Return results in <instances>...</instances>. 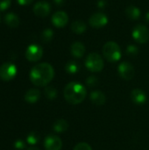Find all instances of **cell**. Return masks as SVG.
Here are the masks:
<instances>
[{
    "instance_id": "obj_1",
    "label": "cell",
    "mask_w": 149,
    "mask_h": 150,
    "mask_svg": "<svg viewBox=\"0 0 149 150\" xmlns=\"http://www.w3.org/2000/svg\"><path fill=\"white\" fill-rule=\"evenodd\" d=\"M30 80L35 86H47L54 76V69L51 64L41 62L32 67L30 71Z\"/></svg>"
},
{
    "instance_id": "obj_2",
    "label": "cell",
    "mask_w": 149,
    "mask_h": 150,
    "mask_svg": "<svg viewBox=\"0 0 149 150\" xmlns=\"http://www.w3.org/2000/svg\"><path fill=\"white\" fill-rule=\"evenodd\" d=\"M87 91L85 87L76 82H71L68 83L63 91V96L65 100L71 105L81 104L86 98Z\"/></svg>"
},
{
    "instance_id": "obj_3",
    "label": "cell",
    "mask_w": 149,
    "mask_h": 150,
    "mask_svg": "<svg viewBox=\"0 0 149 150\" xmlns=\"http://www.w3.org/2000/svg\"><path fill=\"white\" fill-rule=\"evenodd\" d=\"M103 54L108 62H116L121 58V50L116 42L108 41L103 47Z\"/></svg>"
},
{
    "instance_id": "obj_4",
    "label": "cell",
    "mask_w": 149,
    "mask_h": 150,
    "mask_svg": "<svg viewBox=\"0 0 149 150\" xmlns=\"http://www.w3.org/2000/svg\"><path fill=\"white\" fill-rule=\"evenodd\" d=\"M85 66L91 72H99L104 69L105 62L103 58L97 53H91L85 59Z\"/></svg>"
},
{
    "instance_id": "obj_5",
    "label": "cell",
    "mask_w": 149,
    "mask_h": 150,
    "mask_svg": "<svg viewBox=\"0 0 149 150\" xmlns=\"http://www.w3.org/2000/svg\"><path fill=\"white\" fill-rule=\"evenodd\" d=\"M18 69L15 64L11 62H5L0 66V79L5 82L12 80L17 75Z\"/></svg>"
},
{
    "instance_id": "obj_6",
    "label": "cell",
    "mask_w": 149,
    "mask_h": 150,
    "mask_svg": "<svg viewBox=\"0 0 149 150\" xmlns=\"http://www.w3.org/2000/svg\"><path fill=\"white\" fill-rule=\"evenodd\" d=\"M25 55L29 62H36L41 59L43 55V49L37 44H32L26 48Z\"/></svg>"
},
{
    "instance_id": "obj_7",
    "label": "cell",
    "mask_w": 149,
    "mask_h": 150,
    "mask_svg": "<svg viewBox=\"0 0 149 150\" xmlns=\"http://www.w3.org/2000/svg\"><path fill=\"white\" fill-rule=\"evenodd\" d=\"M133 38L139 43H146L149 40L148 28L141 24L137 25L133 30Z\"/></svg>"
},
{
    "instance_id": "obj_8",
    "label": "cell",
    "mask_w": 149,
    "mask_h": 150,
    "mask_svg": "<svg viewBox=\"0 0 149 150\" xmlns=\"http://www.w3.org/2000/svg\"><path fill=\"white\" fill-rule=\"evenodd\" d=\"M118 71H119V76L123 79L127 80V81L133 79V77L134 76V74H135L134 67L129 62H121L118 67Z\"/></svg>"
},
{
    "instance_id": "obj_9",
    "label": "cell",
    "mask_w": 149,
    "mask_h": 150,
    "mask_svg": "<svg viewBox=\"0 0 149 150\" xmlns=\"http://www.w3.org/2000/svg\"><path fill=\"white\" fill-rule=\"evenodd\" d=\"M44 147L46 150H61L62 148V142L58 136L49 134L45 138Z\"/></svg>"
},
{
    "instance_id": "obj_10",
    "label": "cell",
    "mask_w": 149,
    "mask_h": 150,
    "mask_svg": "<svg viewBox=\"0 0 149 150\" xmlns=\"http://www.w3.org/2000/svg\"><path fill=\"white\" fill-rule=\"evenodd\" d=\"M89 23L94 28H101L108 23V18L103 12H95L90 16Z\"/></svg>"
},
{
    "instance_id": "obj_11",
    "label": "cell",
    "mask_w": 149,
    "mask_h": 150,
    "mask_svg": "<svg viewBox=\"0 0 149 150\" xmlns=\"http://www.w3.org/2000/svg\"><path fill=\"white\" fill-rule=\"evenodd\" d=\"M32 10H33V12L36 16L40 17V18H44V17H47L50 13L51 7L47 2L40 1V2H38L34 4Z\"/></svg>"
},
{
    "instance_id": "obj_12",
    "label": "cell",
    "mask_w": 149,
    "mask_h": 150,
    "mask_svg": "<svg viewBox=\"0 0 149 150\" xmlns=\"http://www.w3.org/2000/svg\"><path fill=\"white\" fill-rule=\"evenodd\" d=\"M68 22V16L65 11H56L52 16V23L58 28L64 27Z\"/></svg>"
},
{
    "instance_id": "obj_13",
    "label": "cell",
    "mask_w": 149,
    "mask_h": 150,
    "mask_svg": "<svg viewBox=\"0 0 149 150\" xmlns=\"http://www.w3.org/2000/svg\"><path fill=\"white\" fill-rule=\"evenodd\" d=\"M131 98L133 103L137 105H143L147 101V95L146 93L141 89H134L131 92Z\"/></svg>"
},
{
    "instance_id": "obj_14",
    "label": "cell",
    "mask_w": 149,
    "mask_h": 150,
    "mask_svg": "<svg viewBox=\"0 0 149 150\" xmlns=\"http://www.w3.org/2000/svg\"><path fill=\"white\" fill-rule=\"evenodd\" d=\"M90 99L95 105H103L106 102L105 95L100 91H94L90 95Z\"/></svg>"
},
{
    "instance_id": "obj_15",
    "label": "cell",
    "mask_w": 149,
    "mask_h": 150,
    "mask_svg": "<svg viewBox=\"0 0 149 150\" xmlns=\"http://www.w3.org/2000/svg\"><path fill=\"white\" fill-rule=\"evenodd\" d=\"M71 54H73L74 57L76 58H82L84 54H85V46L79 41H76L71 45V48H70Z\"/></svg>"
},
{
    "instance_id": "obj_16",
    "label": "cell",
    "mask_w": 149,
    "mask_h": 150,
    "mask_svg": "<svg viewBox=\"0 0 149 150\" xmlns=\"http://www.w3.org/2000/svg\"><path fill=\"white\" fill-rule=\"evenodd\" d=\"M40 98V91L38 89H30L25 94V100L29 104H35Z\"/></svg>"
},
{
    "instance_id": "obj_17",
    "label": "cell",
    "mask_w": 149,
    "mask_h": 150,
    "mask_svg": "<svg viewBox=\"0 0 149 150\" xmlns=\"http://www.w3.org/2000/svg\"><path fill=\"white\" fill-rule=\"evenodd\" d=\"M4 22L11 28H16L19 25V18L13 12H9L4 15Z\"/></svg>"
},
{
    "instance_id": "obj_18",
    "label": "cell",
    "mask_w": 149,
    "mask_h": 150,
    "mask_svg": "<svg viewBox=\"0 0 149 150\" xmlns=\"http://www.w3.org/2000/svg\"><path fill=\"white\" fill-rule=\"evenodd\" d=\"M86 28H87L86 24L83 20H81V19L75 20L71 24V30L75 33H77V34L83 33L86 31Z\"/></svg>"
},
{
    "instance_id": "obj_19",
    "label": "cell",
    "mask_w": 149,
    "mask_h": 150,
    "mask_svg": "<svg viewBox=\"0 0 149 150\" xmlns=\"http://www.w3.org/2000/svg\"><path fill=\"white\" fill-rule=\"evenodd\" d=\"M126 15L130 19L133 20H136L140 18L141 16V11L138 7L134 6V5H130L126 8Z\"/></svg>"
},
{
    "instance_id": "obj_20",
    "label": "cell",
    "mask_w": 149,
    "mask_h": 150,
    "mask_svg": "<svg viewBox=\"0 0 149 150\" xmlns=\"http://www.w3.org/2000/svg\"><path fill=\"white\" fill-rule=\"evenodd\" d=\"M68 128V123L65 120H58L53 125V129L56 133H63Z\"/></svg>"
},
{
    "instance_id": "obj_21",
    "label": "cell",
    "mask_w": 149,
    "mask_h": 150,
    "mask_svg": "<svg viewBox=\"0 0 149 150\" xmlns=\"http://www.w3.org/2000/svg\"><path fill=\"white\" fill-rule=\"evenodd\" d=\"M40 134L38 132H35V131H32L28 135H27V138H26V142L30 145H36L39 142H40Z\"/></svg>"
},
{
    "instance_id": "obj_22",
    "label": "cell",
    "mask_w": 149,
    "mask_h": 150,
    "mask_svg": "<svg viewBox=\"0 0 149 150\" xmlns=\"http://www.w3.org/2000/svg\"><path fill=\"white\" fill-rule=\"evenodd\" d=\"M65 69L68 74H76L79 70V65L75 61H69L66 63Z\"/></svg>"
},
{
    "instance_id": "obj_23",
    "label": "cell",
    "mask_w": 149,
    "mask_h": 150,
    "mask_svg": "<svg viewBox=\"0 0 149 150\" xmlns=\"http://www.w3.org/2000/svg\"><path fill=\"white\" fill-rule=\"evenodd\" d=\"M45 95L48 99H54L57 96V90L54 86H47L45 88Z\"/></svg>"
},
{
    "instance_id": "obj_24",
    "label": "cell",
    "mask_w": 149,
    "mask_h": 150,
    "mask_svg": "<svg viewBox=\"0 0 149 150\" xmlns=\"http://www.w3.org/2000/svg\"><path fill=\"white\" fill-rule=\"evenodd\" d=\"M54 37V32L51 29H45L41 33V39L45 42H49Z\"/></svg>"
},
{
    "instance_id": "obj_25",
    "label": "cell",
    "mask_w": 149,
    "mask_h": 150,
    "mask_svg": "<svg viewBox=\"0 0 149 150\" xmlns=\"http://www.w3.org/2000/svg\"><path fill=\"white\" fill-rule=\"evenodd\" d=\"M86 84L90 87H95L98 84V79L95 76H90L86 79Z\"/></svg>"
},
{
    "instance_id": "obj_26",
    "label": "cell",
    "mask_w": 149,
    "mask_h": 150,
    "mask_svg": "<svg viewBox=\"0 0 149 150\" xmlns=\"http://www.w3.org/2000/svg\"><path fill=\"white\" fill-rule=\"evenodd\" d=\"M73 150H92L91 147L86 142H79L77 143Z\"/></svg>"
},
{
    "instance_id": "obj_27",
    "label": "cell",
    "mask_w": 149,
    "mask_h": 150,
    "mask_svg": "<svg viewBox=\"0 0 149 150\" xmlns=\"http://www.w3.org/2000/svg\"><path fill=\"white\" fill-rule=\"evenodd\" d=\"M126 53L131 55V56H134L136 54H138L139 53V50H138V47L134 45H129L127 47H126Z\"/></svg>"
},
{
    "instance_id": "obj_28",
    "label": "cell",
    "mask_w": 149,
    "mask_h": 150,
    "mask_svg": "<svg viewBox=\"0 0 149 150\" xmlns=\"http://www.w3.org/2000/svg\"><path fill=\"white\" fill-rule=\"evenodd\" d=\"M11 0H0V11L7 10L11 5Z\"/></svg>"
},
{
    "instance_id": "obj_29",
    "label": "cell",
    "mask_w": 149,
    "mask_h": 150,
    "mask_svg": "<svg viewBox=\"0 0 149 150\" xmlns=\"http://www.w3.org/2000/svg\"><path fill=\"white\" fill-rule=\"evenodd\" d=\"M14 147H15V149H16L22 150L25 149V142H24L23 141H21V140H18V141H16V142H15V143H14Z\"/></svg>"
},
{
    "instance_id": "obj_30",
    "label": "cell",
    "mask_w": 149,
    "mask_h": 150,
    "mask_svg": "<svg viewBox=\"0 0 149 150\" xmlns=\"http://www.w3.org/2000/svg\"><path fill=\"white\" fill-rule=\"evenodd\" d=\"M33 0H17L18 4H19L20 5L24 6V5H29L32 3Z\"/></svg>"
},
{
    "instance_id": "obj_31",
    "label": "cell",
    "mask_w": 149,
    "mask_h": 150,
    "mask_svg": "<svg viewBox=\"0 0 149 150\" xmlns=\"http://www.w3.org/2000/svg\"><path fill=\"white\" fill-rule=\"evenodd\" d=\"M27 150H40V149H38V148H36V147H31V148H29Z\"/></svg>"
},
{
    "instance_id": "obj_32",
    "label": "cell",
    "mask_w": 149,
    "mask_h": 150,
    "mask_svg": "<svg viewBox=\"0 0 149 150\" xmlns=\"http://www.w3.org/2000/svg\"><path fill=\"white\" fill-rule=\"evenodd\" d=\"M146 19H147L148 22H149V12H148L147 15H146Z\"/></svg>"
},
{
    "instance_id": "obj_33",
    "label": "cell",
    "mask_w": 149,
    "mask_h": 150,
    "mask_svg": "<svg viewBox=\"0 0 149 150\" xmlns=\"http://www.w3.org/2000/svg\"><path fill=\"white\" fill-rule=\"evenodd\" d=\"M0 23H1V16H0Z\"/></svg>"
}]
</instances>
